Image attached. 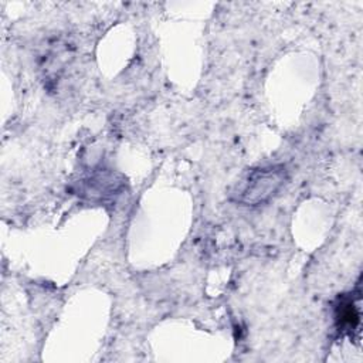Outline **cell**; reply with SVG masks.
Segmentation results:
<instances>
[{"label":"cell","mask_w":363,"mask_h":363,"mask_svg":"<svg viewBox=\"0 0 363 363\" xmlns=\"http://www.w3.org/2000/svg\"><path fill=\"white\" fill-rule=\"evenodd\" d=\"M286 170L281 164L254 169L234 191L242 206H259L269 201L285 184Z\"/></svg>","instance_id":"obj_1"},{"label":"cell","mask_w":363,"mask_h":363,"mask_svg":"<svg viewBox=\"0 0 363 363\" xmlns=\"http://www.w3.org/2000/svg\"><path fill=\"white\" fill-rule=\"evenodd\" d=\"M335 320H336L337 329L349 335L359 328L360 311L356 302L353 301V298L350 296L340 298L335 309Z\"/></svg>","instance_id":"obj_2"}]
</instances>
